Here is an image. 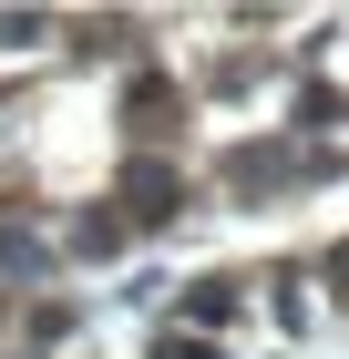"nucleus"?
<instances>
[{"label": "nucleus", "mask_w": 349, "mask_h": 359, "mask_svg": "<svg viewBox=\"0 0 349 359\" xmlns=\"http://www.w3.org/2000/svg\"><path fill=\"white\" fill-rule=\"evenodd\" d=\"M175 195H185V185H175V165H134V175H124L134 226H164V216H175Z\"/></svg>", "instance_id": "obj_1"}, {"label": "nucleus", "mask_w": 349, "mask_h": 359, "mask_svg": "<svg viewBox=\"0 0 349 359\" xmlns=\"http://www.w3.org/2000/svg\"><path fill=\"white\" fill-rule=\"evenodd\" d=\"M0 267H11V277H41V236H31V226H0Z\"/></svg>", "instance_id": "obj_3"}, {"label": "nucleus", "mask_w": 349, "mask_h": 359, "mask_svg": "<svg viewBox=\"0 0 349 359\" xmlns=\"http://www.w3.org/2000/svg\"><path fill=\"white\" fill-rule=\"evenodd\" d=\"M185 318H195V329H226V318H237V287H226V277H206V287L185 298Z\"/></svg>", "instance_id": "obj_2"}]
</instances>
